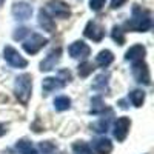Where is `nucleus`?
Segmentation results:
<instances>
[{
	"mask_svg": "<svg viewBox=\"0 0 154 154\" xmlns=\"http://www.w3.org/2000/svg\"><path fill=\"white\" fill-rule=\"evenodd\" d=\"M60 56H62V49L60 48H54L53 51H49L48 56L40 62V71H51V69H54L56 65L60 62Z\"/></svg>",
	"mask_w": 154,
	"mask_h": 154,
	"instance_id": "obj_9",
	"label": "nucleus"
},
{
	"mask_svg": "<svg viewBox=\"0 0 154 154\" xmlns=\"http://www.w3.org/2000/svg\"><path fill=\"white\" fill-rule=\"evenodd\" d=\"M40 149L43 151V154H51V152L56 149V146L51 143V142H42L40 143Z\"/></svg>",
	"mask_w": 154,
	"mask_h": 154,
	"instance_id": "obj_28",
	"label": "nucleus"
},
{
	"mask_svg": "<svg viewBox=\"0 0 154 154\" xmlns=\"http://www.w3.org/2000/svg\"><path fill=\"white\" fill-rule=\"evenodd\" d=\"M93 69H94V66L91 65V63H89V62H83V63L79 65V75L80 77H88L89 74L93 72Z\"/></svg>",
	"mask_w": 154,
	"mask_h": 154,
	"instance_id": "obj_25",
	"label": "nucleus"
},
{
	"mask_svg": "<svg viewBox=\"0 0 154 154\" xmlns=\"http://www.w3.org/2000/svg\"><path fill=\"white\" fill-rule=\"evenodd\" d=\"M128 99H130V102L134 105V106H142L143 102H145V93L142 91V89H134V91L130 93V96H128Z\"/></svg>",
	"mask_w": 154,
	"mask_h": 154,
	"instance_id": "obj_19",
	"label": "nucleus"
},
{
	"mask_svg": "<svg viewBox=\"0 0 154 154\" xmlns=\"http://www.w3.org/2000/svg\"><path fill=\"white\" fill-rule=\"evenodd\" d=\"M3 57L5 60L9 63L11 66H14V68H25L28 65V62L26 59H23V56L19 53V51L16 48H12V46H5L3 49Z\"/></svg>",
	"mask_w": 154,
	"mask_h": 154,
	"instance_id": "obj_5",
	"label": "nucleus"
},
{
	"mask_svg": "<svg viewBox=\"0 0 154 154\" xmlns=\"http://www.w3.org/2000/svg\"><path fill=\"white\" fill-rule=\"evenodd\" d=\"M3 3H5V0H0V6H2Z\"/></svg>",
	"mask_w": 154,
	"mask_h": 154,
	"instance_id": "obj_31",
	"label": "nucleus"
},
{
	"mask_svg": "<svg viewBox=\"0 0 154 154\" xmlns=\"http://www.w3.org/2000/svg\"><path fill=\"white\" fill-rule=\"evenodd\" d=\"M126 29H131L136 32H146L152 26V20H151V12L148 9L140 8L139 5H134L133 8V16L131 19L125 23Z\"/></svg>",
	"mask_w": 154,
	"mask_h": 154,
	"instance_id": "obj_1",
	"label": "nucleus"
},
{
	"mask_svg": "<svg viewBox=\"0 0 154 154\" xmlns=\"http://www.w3.org/2000/svg\"><path fill=\"white\" fill-rule=\"evenodd\" d=\"M112 60H114V56H112V53H111L109 49L100 51V53L97 54V57H96V63H97L99 66H102V68L109 66L111 63H112Z\"/></svg>",
	"mask_w": 154,
	"mask_h": 154,
	"instance_id": "obj_16",
	"label": "nucleus"
},
{
	"mask_svg": "<svg viewBox=\"0 0 154 154\" xmlns=\"http://www.w3.org/2000/svg\"><path fill=\"white\" fill-rule=\"evenodd\" d=\"M14 93H16V97L22 102L23 105L28 103V100L31 97V93H32V77L29 74H22L16 79Z\"/></svg>",
	"mask_w": 154,
	"mask_h": 154,
	"instance_id": "obj_2",
	"label": "nucleus"
},
{
	"mask_svg": "<svg viewBox=\"0 0 154 154\" xmlns=\"http://www.w3.org/2000/svg\"><path fill=\"white\" fill-rule=\"evenodd\" d=\"M48 43V40L43 37V35H40V34H29V37L25 40V43H23V49L26 51L28 54H37L38 51H40L45 45Z\"/></svg>",
	"mask_w": 154,
	"mask_h": 154,
	"instance_id": "obj_4",
	"label": "nucleus"
},
{
	"mask_svg": "<svg viewBox=\"0 0 154 154\" xmlns=\"http://www.w3.org/2000/svg\"><path fill=\"white\" fill-rule=\"evenodd\" d=\"M45 11L51 17H57V19H68L71 16V9L68 3L62 2V0H51V2H48Z\"/></svg>",
	"mask_w": 154,
	"mask_h": 154,
	"instance_id": "obj_3",
	"label": "nucleus"
},
{
	"mask_svg": "<svg viewBox=\"0 0 154 154\" xmlns=\"http://www.w3.org/2000/svg\"><path fill=\"white\" fill-rule=\"evenodd\" d=\"M5 133H6V130H5V126H3V125H0V137H2V136H3Z\"/></svg>",
	"mask_w": 154,
	"mask_h": 154,
	"instance_id": "obj_30",
	"label": "nucleus"
},
{
	"mask_svg": "<svg viewBox=\"0 0 154 154\" xmlns=\"http://www.w3.org/2000/svg\"><path fill=\"white\" fill-rule=\"evenodd\" d=\"M83 34H85V37L91 38V40H94V42H100L105 35V28L102 26L100 23H97L96 20H91V22L86 23V26L83 29Z\"/></svg>",
	"mask_w": 154,
	"mask_h": 154,
	"instance_id": "obj_7",
	"label": "nucleus"
},
{
	"mask_svg": "<svg viewBox=\"0 0 154 154\" xmlns=\"http://www.w3.org/2000/svg\"><path fill=\"white\" fill-rule=\"evenodd\" d=\"M133 75L134 79L139 83H143V85H151V75H149V69L148 65L143 60H139V62H133Z\"/></svg>",
	"mask_w": 154,
	"mask_h": 154,
	"instance_id": "obj_6",
	"label": "nucleus"
},
{
	"mask_svg": "<svg viewBox=\"0 0 154 154\" xmlns=\"http://www.w3.org/2000/svg\"><path fill=\"white\" fill-rule=\"evenodd\" d=\"M72 154H93V148L86 142L79 140V142H75L72 145Z\"/></svg>",
	"mask_w": 154,
	"mask_h": 154,
	"instance_id": "obj_21",
	"label": "nucleus"
},
{
	"mask_svg": "<svg viewBox=\"0 0 154 154\" xmlns=\"http://www.w3.org/2000/svg\"><path fill=\"white\" fill-rule=\"evenodd\" d=\"M108 128H109V119H100L97 123L93 125V130L97 131V133H106L108 131Z\"/></svg>",
	"mask_w": 154,
	"mask_h": 154,
	"instance_id": "obj_24",
	"label": "nucleus"
},
{
	"mask_svg": "<svg viewBox=\"0 0 154 154\" xmlns=\"http://www.w3.org/2000/svg\"><path fill=\"white\" fill-rule=\"evenodd\" d=\"M65 80H62L60 77H46V79H43L42 82V89H43V94H49V93H53L56 91V89L62 88V86H65Z\"/></svg>",
	"mask_w": 154,
	"mask_h": 154,
	"instance_id": "obj_12",
	"label": "nucleus"
},
{
	"mask_svg": "<svg viewBox=\"0 0 154 154\" xmlns=\"http://www.w3.org/2000/svg\"><path fill=\"white\" fill-rule=\"evenodd\" d=\"M128 0H111V8H114V9H117V8H120L123 3H126Z\"/></svg>",
	"mask_w": 154,
	"mask_h": 154,
	"instance_id": "obj_29",
	"label": "nucleus"
},
{
	"mask_svg": "<svg viewBox=\"0 0 154 154\" xmlns=\"http://www.w3.org/2000/svg\"><path fill=\"white\" fill-rule=\"evenodd\" d=\"M93 148L97 154H109L112 151V143L106 137H99L93 140Z\"/></svg>",
	"mask_w": 154,
	"mask_h": 154,
	"instance_id": "obj_14",
	"label": "nucleus"
},
{
	"mask_svg": "<svg viewBox=\"0 0 154 154\" xmlns=\"http://www.w3.org/2000/svg\"><path fill=\"white\" fill-rule=\"evenodd\" d=\"M130 128H131V120L130 117H119L114 123V137L119 140V142H123L126 139L128 133H130Z\"/></svg>",
	"mask_w": 154,
	"mask_h": 154,
	"instance_id": "obj_8",
	"label": "nucleus"
},
{
	"mask_svg": "<svg viewBox=\"0 0 154 154\" xmlns=\"http://www.w3.org/2000/svg\"><path fill=\"white\" fill-rule=\"evenodd\" d=\"M105 2L106 0H91V2H89V8H91L93 11H100L105 6Z\"/></svg>",
	"mask_w": 154,
	"mask_h": 154,
	"instance_id": "obj_27",
	"label": "nucleus"
},
{
	"mask_svg": "<svg viewBox=\"0 0 154 154\" xmlns=\"http://www.w3.org/2000/svg\"><path fill=\"white\" fill-rule=\"evenodd\" d=\"M111 37H112V40H114V42H117L119 45H123V43H125V35H123V31H122V28H119V26H114V28H112Z\"/></svg>",
	"mask_w": 154,
	"mask_h": 154,
	"instance_id": "obj_23",
	"label": "nucleus"
},
{
	"mask_svg": "<svg viewBox=\"0 0 154 154\" xmlns=\"http://www.w3.org/2000/svg\"><path fill=\"white\" fill-rule=\"evenodd\" d=\"M16 149L20 152V154H37V149L34 148V145L29 142V140H19L16 143Z\"/></svg>",
	"mask_w": 154,
	"mask_h": 154,
	"instance_id": "obj_18",
	"label": "nucleus"
},
{
	"mask_svg": "<svg viewBox=\"0 0 154 154\" xmlns=\"http://www.w3.org/2000/svg\"><path fill=\"white\" fill-rule=\"evenodd\" d=\"M31 14H32V8L25 2L14 3V6H12V16L17 20H28Z\"/></svg>",
	"mask_w": 154,
	"mask_h": 154,
	"instance_id": "obj_11",
	"label": "nucleus"
},
{
	"mask_svg": "<svg viewBox=\"0 0 154 154\" xmlns=\"http://www.w3.org/2000/svg\"><path fill=\"white\" fill-rule=\"evenodd\" d=\"M31 32H29V29L28 28H19V29H16V32H14V40H23L26 35H29Z\"/></svg>",
	"mask_w": 154,
	"mask_h": 154,
	"instance_id": "obj_26",
	"label": "nucleus"
},
{
	"mask_svg": "<svg viewBox=\"0 0 154 154\" xmlns=\"http://www.w3.org/2000/svg\"><path fill=\"white\" fill-rule=\"evenodd\" d=\"M38 25L48 32L56 31V22L53 20V17H51L45 9H40V12H38Z\"/></svg>",
	"mask_w": 154,
	"mask_h": 154,
	"instance_id": "obj_15",
	"label": "nucleus"
},
{
	"mask_svg": "<svg viewBox=\"0 0 154 154\" xmlns=\"http://www.w3.org/2000/svg\"><path fill=\"white\" fill-rule=\"evenodd\" d=\"M68 51H69V56H71L72 59H86V57L89 56V53H91L89 46H88L85 42H82V40L74 42V43L68 48Z\"/></svg>",
	"mask_w": 154,
	"mask_h": 154,
	"instance_id": "obj_10",
	"label": "nucleus"
},
{
	"mask_svg": "<svg viewBox=\"0 0 154 154\" xmlns=\"http://www.w3.org/2000/svg\"><path fill=\"white\" fill-rule=\"evenodd\" d=\"M145 54H146V49H145L143 45H133L125 53V60H128V62H139V60H143Z\"/></svg>",
	"mask_w": 154,
	"mask_h": 154,
	"instance_id": "obj_13",
	"label": "nucleus"
},
{
	"mask_svg": "<svg viewBox=\"0 0 154 154\" xmlns=\"http://www.w3.org/2000/svg\"><path fill=\"white\" fill-rule=\"evenodd\" d=\"M71 106V99L66 96H59L54 99V108L57 111H66Z\"/></svg>",
	"mask_w": 154,
	"mask_h": 154,
	"instance_id": "obj_20",
	"label": "nucleus"
},
{
	"mask_svg": "<svg viewBox=\"0 0 154 154\" xmlns=\"http://www.w3.org/2000/svg\"><path fill=\"white\" fill-rule=\"evenodd\" d=\"M108 79H109L108 72L99 74L94 79V82H93V88L97 89V91H105V89H108Z\"/></svg>",
	"mask_w": 154,
	"mask_h": 154,
	"instance_id": "obj_17",
	"label": "nucleus"
},
{
	"mask_svg": "<svg viewBox=\"0 0 154 154\" xmlns=\"http://www.w3.org/2000/svg\"><path fill=\"white\" fill-rule=\"evenodd\" d=\"M102 111H105V105L103 100H102L100 96H96L91 99V112L93 114H100Z\"/></svg>",
	"mask_w": 154,
	"mask_h": 154,
	"instance_id": "obj_22",
	"label": "nucleus"
}]
</instances>
